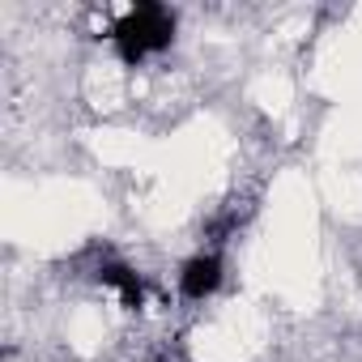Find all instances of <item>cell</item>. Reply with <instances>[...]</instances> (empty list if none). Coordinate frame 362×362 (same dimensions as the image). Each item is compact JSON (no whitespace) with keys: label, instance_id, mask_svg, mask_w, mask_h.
Instances as JSON below:
<instances>
[{"label":"cell","instance_id":"obj_1","mask_svg":"<svg viewBox=\"0 0 362 362\" xmlns=\"http://www.w3.org/2000/svg\"><path fill=\"white\" fill-rule=\"evenodd\" d=\"M111 43L124 64H145L175 43V13L166 5H136L111 26Z\"/></svg>","mask_w":362,"mask_h":362},{"label":"cell","instance_id":"obj_2","mask_svg":"<svg viewBox=\"0 0 362 362\" xmlns=\"http://www.w3.org/2000/svg\"><path fill=\"white\" fill-rule=\"evenodd\" d=\"M222 256L218 252H197V256H188L184 264H179V294H184L188 303H205V298H214L218 294V286H222Z\"/></svg>","mask_w":362,"mask_h":362}]
</instances>
